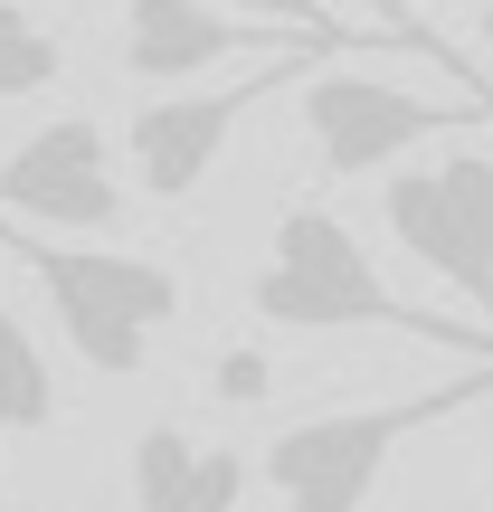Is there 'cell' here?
Listing matches in <instances>:
<instances>
[{"mask_svg": "<svg viewBox=\"0 0 493 512\" xmlns=\"http://www.w3.org/2000/svg\"><path fill=\"white\" fill-rule=\"evenodd\" d=\"M124 190L105 162V124L95 114H48L29 143L0 162V219H38V228H114Z\"/></svg>", "mask_w": 493, "mask_h": 512, "instance_id": "6", "label": "cell"}, {"mask_svg": "<svg viewBox=\"0 0 493 512\" xmlns=\"http://www.w3.org/2000/svg\"><path fill=\"white\" fill-rule=\"evenodd\" d=\"M475 38H484V57H493V0H484V19H475Z\"/></svg>", "mask_w": 493, "mask_h": 512, "instance_id": "13", "label": "cell"}, {"mask_svg": "<svg viewBox=\"0 0 493 512\" xmlns=\"http://www.w3.org/2000/svg\"><path fill=\"white\" fill-rule=\"evenodd\" d=\"M493 399V361L465 370V380L446 389H418V399H380V408H332V418H294L266 437V456H256V475L275 484V503L285 512H361L370 484L389 475V456H399L418 427L456 418V408Z\"/></svg>", "mask_w": 493, "mask_h": 512, "instance_id": "3", "label": "cell"}, {"mask_svg": "<svg viewBox=\"0 0 493 512\" xmlns=\"http://www.w3.org/2000/svg\"><path fill=\"white\" fill-rule=\"evenodd\" d=\"M313 57H342V48H332V38H304L294 57H266L256 76H238V86H200V95H162V105H143L133 133H124L143 200H190V190L209 181V162L228 152L238 114H256L275 86H294V67H313Z\"/></svg>", "mask_w": 493, "mask_h": 512, "instance_id": "5", "label": "cell"}, {"mask_svg": "<svg viewBox=\"0 0 493 512\" xmlns=\"http://www.w3.org/2000/svg\"><path fill=\"white\" fill-rule=\"evenodd\" d=\"M219 389H228V399H256V389H266V361H228Z\"/></svg>", "mask_w": 493, "mask_h": 512, "instance_id": "12", "label": "cell"}, {"mask_svg": "<svg viewBox=\"0 0 493 512\" xmlns=\"http://www.w3.org/2000/svg\"><path fill=\"white\" fill-rule=\"evenodd\" d=\"M48 418H57V370L29 342V323L10 313V294H0V437H29Z\"/></svg>", "mask_w": 493, "mask_h": 512, "instance_id": "9", "label": "cell"}, {"mask_svg": "<svg viewBox=\"0 0 493 512\" xmlns=\"http://www.w3.org/2000/svg\"><path fill=\"white\" fill-rule=\"evenodd\" d=\"M294 124H304L313 162L332 171V181H370V171H399L418 143H437V133L456 124H493L484 95H408L389 86V76L370 67H332V57H313L304 86H294Z\"/></svg>", "mask_w": 493, "mask_h": 512, "instance_id": "4", "label": "cell"}, {"mask_svg": "<svg viewBox=\"0 0 493 512\" xmlns=\"http://www.w3.org/2000/svg\"><path fill=\"white\" fill-rule=\"evenodd\" d=\"M247 304H256V323H275V332H370V323H380V332H408V342L484 351V361H493V342H475L465 323L418 313L408 294H389L380 266H370V247L351 238L332 209H313V200H294L285 219H275L266 266L247 275Z\"/></svg>", "mask_w": 493, "mask_h": 512, "instance_id": "1", "label": "cell"}, {"mask_svg": "<svg viewBox=\"0 0 493 512\" xmlns=\"http://www.w3.org/2000/svg\"><path fill=\"white\" fill-rule=\"evenodd\" d=\"M256 456L238 446H190V427L133 437V512H238Z\"/></svg>", "mask_w": 493, "mask_h": 512, "instance_id": "8", "label": "cell"}, {"mask_svg": "<svg viewBox=\"0 0 493 512\" xmlns=\"http://www.w3.org/2000/svg\"><path fill=\"white\" fill-rule=\"evenodd\" d=\"M57 67H67V57H57V38L38 29L19 0H0V105H19V95H48Z\"/></svg>", "mask_w": 493, "mask_h": 512, "instance_id": "10", "label": "cell"}, {"mask_svg": "<svg viewBox=\"0 0 493 512\" xmlns=\"http://www.w3.org/2000/svg\"><path fill=\"white\" fill-rule=\"evenodd\" d=\"M228 10L266 19V29H313V38H332V48H361V29H351L342 10H323V0H228Z\"/></svg>", "mask_w": 493, "mask_h": 512, "instance_id": "11", "label": "cell"}, {"mask_svg": "<svg viewBox=\"0 0 493 512\" xmlns=\"http://www.w3.org/2000/svg\"><path fill=\"white\" fill-rule=\"evenodd\" d=\"M0 247L38 275L67 351L95 380H133L152 361V332L181 313V275L162 256H114V247H67V238H29V228H0Z\"/></svg>", "mask_w": 493, "mask_h": 512, "instance_id": "2", "label": "cell"}, {"mask_svg": "<svg viewBox=\"0 0 493 512\" xmlns=\"http://www.w3.org/2000/svg\"><path fill=\"white\" fill-rule=\"evenodd\" d=\"M124 67L143 76V86H181V76H200V67H219V57H238V48H275L266 38V19H228V10H209V0H124Z\"/></svg>", "mask_w": 493, "mask_h": 512, "instance_id": "7", "label": "cell"}]
</instances>
